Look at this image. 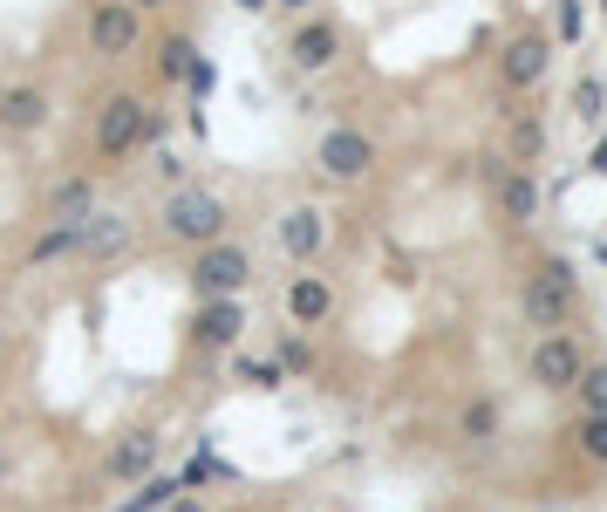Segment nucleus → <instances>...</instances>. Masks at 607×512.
<instances>
[{
    "mask_svg": "<svg viewBox=\"0 0 607 512\" xmlns=\"http://www.w3.org/2000/svg\"><path fill=\"white\" fill-rule=\"evenodd\" d=\"M157 232H165L171 247H185V253L219 247V240H232V206L219 199V191H206V185H178L171 199L157 206Z\"/></svg>",
    "mask_w": 607,
    "mask_h": 512,
    "instance_id": "f257e3e1",
    "label": "nucleus"
},
{
    "mask_svg": "<svg viewBox=\"0 0 607 512\" xmlns=\"http://www.w3.org/2000/svg\"><path fill=\"white\" fill-rule=\"evenodd\" d=\"M519 314L540 335L574 328V314H580V273H574V260H559V253L533 260V273H525V288H519Z\"/></svg>",
    "mask_w": 607,
    "mask_h": 512,
    "instance_id": "f03ea898",
    "label": "nucleus"
},
{
    "mask_svg": "<svg viewBox=\"0 0 607 512\" xmlns=\"http://www.w3.org/2000/svg\"><path fill=\"white\" fill-rule=\"evenodd\" d=\"M96 157H103V171L109 165H130V157L150 144V103L144 96H130V90H116V96H103V109H96Z\"/></svg>",
    "mask_w": 607,
    "mask_h": 512,
    "instance_id": "7ed1b4c3",
    "label": "nucleus"
},
{
    "mask_svg": "<svg viewBox=\"0 0 607 512\" xmlns=\"http://www.w3.org/2000/svg\"><path fill=\"white\" fill-rule=\"evenodd\" d=\"M253 288V253L239 240H219V247H198L191 253V294L198 301H232Z\"/></svg>",
    "mask_w": 607,
    "mask_h": 512,
    "instance_id": "20e7f679",
    "label": "nucleus"
},
{
    "mask_svg": "<svg viewBox=\"0 0 607 512\" xmlns=\"http://www.w3.org/2000/svg\"><path fill=\"white\" fill-rule=\"evenodd\" d=\"M314 171L328 178V185H362L376 171V137L369 130H355V124H328L314 144Z\"/></svg>",
    "mask_w": 607,
    "mask_h": 512,
    "instance_id": "39448f33",
    "label": "nucleus"
},
{
    "mask_svg": "<svg viewBox=\"0 0 607 512\" xmlns=\"http://www.w3.org/2000/svg\"><path fill=\"white\" fill-rule=\"evenodd\" d=\"M546 75H553V34H546V28H519L512 42L499 49V83H505L512 96H533Z\"/></svg>",
    "mask_w": 607,
    "mask_h": 512,
    "instance_id": "423d86ee",
    "label": "nucleus"
},
{
    "mask_svg": "<svg viewBox=\"0 0 607 512\" xmlns=\"http://www.w3.org/2000/svg\"><path fill=\"white\" fill-rule=\"evenodd\" d=\"M83 34H90V49H96L103 62H124V55H137V42H144V14L130 8V0H96L90 21H83Z\"/></svg>",
    "mask_w": 607,
    "mask_h": 512,
    "instance_id": "0eeeda50",
    "label": "nucleus"
},
{
    "mask_svg": "<svg viewBox=\"0 0 607 512\" xmlns=\"http://www.w3.org/2000/svg\"><path fill=\"white\" fill-rule=\"evenodd\" d=\"M525 369H533V383H540V389H574V383H580V369H587V356H580V342L559 328V335H540V342H533Z\"/></svg>",
    "mask_w": 607,
    "mask_h": 512,
    "instance_id": "6e6552de",
    "label": "nucleus"
},
{
    "mask_svg": "<svg viewBox=\"0 0 607 512\" xmlns=\"http://www.w3.org/2000/svg\"><path fill=\"white\" fill-rule=\"evenodd\" d=\"M287 62L301 75H321L342 62V21H321V14H301V28L287 34Z\"/></svg>",
    "mask_w": 607,
    "mask_h": 512,
    "instance_id": "1a4fd4ad",
    "label": "nucleus"
},
{
    "mask_svg": "<svg viewBox=\"0 0 607 512\" xmlns=\"http://www.w3.org/2000/svg\"><path fill=\"white\" fill-rule=\"evenodd\" d=\"M273 232H280V253H287L294 267H314L321 253H328V212L321 206H287Z\"/></svg>",
    "mask_w": 607,
    "mask_h": 512,
    "instance_id": "9d476101",
    "label": "nucleus"
},
{
    "mask_svg": "<svg viewBox=\"0 0 607 512\" xmlns=\"http://www.w3.org/2000/svg\"><path fill=\"white\" fill-rule=\"evenodd\" d=\"M280 301H287V322L307 335V328H328L335 322V281H328V273H294V281H287V294H280Z\"/></svg>",
    "mask_w": 607,
    "mask_h": 512,
    "instance_id": "9b49d317",
    "label": "nucleus"
},
{
    "mask_svg": "<svg viewBox=\"0 0 607 512\" xmlns=\"http://www.w3.org/2000/svg\"><path fill=\"white\" fill-rule=\"evenodd\" d=\"M49 116H55V96L42 83H8L0 90V137H34V130H49Z\"/></svg>",
    "mask_w": 607,
    "mask_h": 512,
    "instance_id": "f8f14e48",
    "label": "nucleus"
},
{
    "mask_svg": "<svg viewBox=\"0 0 607 512\" xmlns=\"http://www.w3.org/2000/svg\"><path fill=\"white\" fill-rule=\"evenodd\" d=\"M157 451H165V438H157V430H124V438L109 445V458H103V479H109V485L150 479V471H157Z\"/></svg>",
    "mask_w": 607,
    "mask_h": 512,
    "instance_id": "ddd939ff",
    "label": "nucleus"
},
{
    "mask_svg": "<svg viewBox=\"0 0 607 512\" xmlns=\"http://www.w3.org/2000/svg\"><path fill=\"white\" fill-rule=\"evenodd\" d=\"M492 199H499V219L512 226V232H525V226H540V171H525V165H512L499 185H492Z\"/></svg>",
    "mask_w": 607,
    "mask_h": 512,
    "instance_id": "4468645a",
    "label": "nucleus"
},
{
    "mask_svg": "<svg viewBox=\"0 0 607 512\" xmlns=\"http://www.w3.org/2000/svg\"><path fill=\"white\" fill-rule=\"evenodd\" d=\"M239 335H247V307H239V294L198 307V322H191V342L198 348H239Z\"/></svg>",
    "mask_w": 607,
    "mask_h": 512,
    "instance_id": "2eb2a0df",
    "label": "nucleus"
},
{
    "mask_svg": "<svg viewBox=\"0 0 607 512\" xmlns=\"http://www.w3.org/2000/svg\"><path fill=\"white\" fill-rule=\"evenodd\" d=\"M42 212H49V226H83L90 212H96V178H55L49 185V199H42Z\"/></svg>",
    "mask_w": 607,
    "mask_h": 512,
    "instance_id": "dca6fc26",
    "label": "nucleus"
},
{
    "mask_svg": "<svg viewBox=\"0 0 607 512\" xmlns=\"http://www.w3.org/2000/svg\"><path fill=\"white\" fill-rule=\"evenodd\" d=\"M124 247H130V219H124V212H103V206H96V212L83 219V253H90V260H116Z\"/></svg>",
    "mask_w": 607,
    "mask_h": 512,
    "instance_id": "f3484780",
    "label": "nucleus"
},
{
    "mask_svg": "<svg viewBox=\"0 0 607 512\" xmlns=\"http://www.w3.org/2000/svg\"><path fill=\"white\" fill-rule=\"evenodd\" d=\"M499 116L512 124V165L540 171V157H546V124H540V109H499Z\"/></svg>",
    "mask_w": 607,
    "mask_h": 512,
    "instance_id": "a211bd4d",
    "label": "nucleus"
},
{
    "mask_svg": "<svg viewBox=\"0 0 607 512\" xmlns=\"http://www.w3.org/2000/svg\"><path fill=\"white\" fill-rule=\"evenodd\" d=\"M178 492H185L178 471H150V479H137V485H130V499H116L109 512H165Z\"/></svg>",
    "mask_w": 607,
    "mask_h": 512,
    "instance_id": "6ab92c4d",
    "label": "nucleus"
},
{
    "mask_svg": "<svg viewBox=\"0 0 607 512\" xmlns=\"http://www.w3.org/2000/svg\"><path fill=\"white\" fill-rule=\"evenodd\" d=\"M69 253H83V226H42L28 247V267H49V260H69Z\"/></svg>",
    "mask_w": 607,
    "mask_h": 512,
    "instance_id": "aec40b11",
    "label": "nucleus"
},
{
    "mask_svg": "<svg viewBox=\"0 0 607 512\" xmlns=\"http://www.w3.org/2000/svg\"><path fill=\"white\" fill-rule=\"evenodd\" d=\"M178 479H185V492H206V485H239V471L219 451H191V464L178 471Z\"/></svg>",
    "mask_w": 607,
    "mask_h": 512,
    "instance_id": "412c9836",
    "label": "nucleus"
},
{
    "mask_svg": "<svg viewBox=\"0 0 607 512\" xmlns=\"http://www.w3.org/2000/svg\"><path fill=\"white\" fill-rule=\"evenodd\" d=\"M191 62H198V42H191V34H165V42H157V83H185Z\"/></svg>",
    "mask_w": 607,
    "mask_h": 512,
    "instance_id": "4be33fe9",
    "label": "nucleus"
},
{
    "mask_svg": "<svg viewBox=\"0 0 607 512\" xmlns=\"http://www.w3.org/2000/svg\"><path fill=\"white\" fill-rule=\"evenodd\" d=\"M458 438H464V445H492V438H499V404H492V397H471V404L458 410Z\"/></svg>",
    "mask_w": 607,
    "mask_h": 512,
    "instance_id": "5701e85b",
    "label": "nucleus"
},
{
    "mask_svg": "<svg viewBox=\"0 0 607 512\" xmlns=\"http://www.w3.org/2000/svg\"><path fill=\"white\" fill-rule=\"evenodd\" d=\"M574 451H580L587 464H607V410H580V424H574Z\"/></svg>",
    "mask_w": 607,
    "mask_h": 512,
    "instance_id": "b1692460",
    "label": "nucleus"
},
{
    "mask_svg": "<svg viewBox=\"0 0 607 512\" xmlns=\"http://www.w3.org/2000/svg\"><path fill=\"white\" fill-rule=\"evenodd\" d=\"M574 116H580L587 130L607 124V83H600V75H580V83H574Z\"/></svg>",
    "mask_w": 607,
    "mask_h": 512,
    "instance_id": "393cba45",
    "label": "nucleus"
},
{
    "mask_svg": "<svg viewBox=\"0 0 607 512\" xmlns=\"http://www.w3.org/2000/svg\"><path fill=\"white\" fill-rule=\"evenodd\" d=\"M232 376H239V383H253V389H273L280 376H287V363H280V356H239Z\"/></svg>",
    "mask_w": 607,
    "mask_h": 512,
    "instance_id": "a878e982",
    "label": "nucleus"
},
{
    "mask_svg": "<svg viewBox=\"0 0 607 512\" xmlns=\"http://www.w3.org/2000/svg\"><path fill=\"white\" fill-rule=\"evenodd\" d=\"M574 397H580V410H607V369H600V363H587V369H580Z\"/></svg>",
    "mask_w": 607,
    "mask_h": 512,
    "instance_id": "bb28decb",
    "label": "nucleus"
},
{
    "mask_svg": "<svg viewBox=\"0 0 607 512\" xmlns=\"http://www.w3.org/2000/svg\"><path fill=\"white\" fill-rule=\"evenodd\" d=\"M553 28H559V42H580L587 8H580V0H559V8H553Z\"/></svg>",
    "mask_w": 607,
    "mask_h": 512,
    "instance_id": "cd10ccee",
    "label": "nucleus"
},
{
    "mask_svg": "<svg viewBox=\"0 0 607 512\" xmlns=\"http://www.w3.org/2000/svg\"><path fill=\"white\" fill-rule=\"evenodd\" d=\"M212 83H219V69H212V55H198V62H191V75H185V90H191V103H206V96H212Z\"/></svg>",
    "mask_w": 607,
    "mask_h": 512,
    "instance_id": "c85d7f7f",
    "label": "nucleus"
},
{
    "mask_svg": "<svg viewBox=\"0 0 607 512\" xmlns=\"http://www.w3.org/2000/svg\"><path fill=\"white\" fill-rule=\"evenodd\" d=\"M157 178H165L171 191L185 185V157H178V150H165V144H157Z\"/></svg>",
    "mask_w": 607,
    "mask_h": 512,
    "instance_id": "c756f323",
    "label": "nucleus"
},
{
    "mask_svg": "<svg viewBox=\"0 0 607 512\" xmlns=\"http://www.w3.org/2000/svg\"><path fill=\"white\" fill-rule=\"evenodd\" d=\"M587 171H594V178H607V130H600V137H594V150H587Z\"/></svg>",
    "mask_w": 607,
    "mask_h": 512,
    "instance_id": "7c9ffc66",
    "label": "nucleus"
},
{
    "mask_svg": "<svg viewBox=\"0 0 607 512\" xmlns=\"http://www.w3.org/2000/svg\"><path fill=\"white\" fill-rule=\"evenodd\" d=\"M165 512H212V505H206V499H198V492H178V499H171Z\"/></svg>",
    "mask_w": 607,
    "mask_h": 512,
    "instance_id": "2f4dec72",
    "label": "nucleus"
},
{
    "mask_svg": "<svg viewBox=\"0 0 607 512\" xmlns=\"http://www.w3.org/2000/svg\"><path fill=\"white\" fill-rule=\"evenodd\" d=\"M273 8H287V14H314L321 0H273Z\"/></svg>",
    "mask_w": 607,
    "mask_h": 512,
    "instance_id": "473e14b6",
    "label": "nucleus"
},
{
    "mask_svg": "<svg viewBox=\"0 0 607 512\" xmlns=\"http://www.w3.org/2000/svg\"><path fill=\"white\" fill-rule=\"evenodd\" d=\"M232 8H247V14H266V8H273V0H232Z\"/></svg>",
    "mask_w": 607,
    "mask_h": 512,
    "instance_id": "72a5a7b5",
    "label": "nucleus"
},
{
    "mask_svg": "<svg viewBox=\"0 0 607 512\" xmlns=\"http://www.w3.org/2000/svg\"><path fill=\"white\" fill-rule=\"evenodd\" d=\"M130 8H137V14H157V8H171V0H130Z\"/></svg>",
    "mask_w": 607,
    "mask_h": 512,
    "instance_id": "f704fd0d",
    "label": "nucleus"
},
{
    "mask_svg": "<svg viewBox=\"0 0 607 512\" xmlns=\"http://www.w3.org/2000/svg\"><path fill=\"white\" fill-rule=\"evenodd\" d=\"M594 260H600V267H607V240H594Z\"/></svg>",
    "mask_w": 607,
    "mask_h": 512,
    "instance_id": "c9c22d12",
    "label": "nucleus"
},
{
    "mask_svg": "<svg viewBox=\"0 0 607 512\" xmlns=\"http://www.w3.org/2000/svg\"><path fill=\"white\" fill-rule=\"evenodd\" d=\"M600 14H607V0H600Z\"/></svg>",
    "mask_w": 607,
    "mask_h": 512,
    "instance_id": "e433bc0d",
    "label": "nucleus"
}]
</instances>
